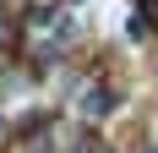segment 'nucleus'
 I'll return each mask as SVG.
<instances>
[{
	"label": "nucleus",
	"instance_id": "f03ea898",
	"mask_svg": "<svg viewBox=\"0 0 158 153\" xmlns=\"http://www.w3.org/2000/svg\"><path fill=\"white\" fill-rule=\"evenodd\" d=\"M0 131H6V115H0Z\"/></svg>",
	"mask_w": 158,
	"mask_h": 153
},
{
	"label": "nucleus",
	"instance_id": "7ed1b4c3",
	"mask_svg": "<svg viewBox=\"0 0 158 153\" xmlns=\"http://www.w3.org/2000/svg\"><path fill=\"white\" fill-rule=\"evenodd\" d=\"M153 153H158V148H153Z\"/></svg>",
	"mask_w": 158,
	"mask_h": 153
},
{
	"label": "nucleus",
	"instance_id": "f257e3e1",
	"mask_svg": "<svg viewBox=\"0 0 158 153\" xmlns=\"http://www.w3.org/2000/svg\"><path fill=\"white\" fill-rule=\"evenodd\" d=\"M109 109H114V93L109 88H87L82 93V115H87V120H104Z\"/></svg>",
	"mask_w": 158,
	"mask_h": 153
}]
</instances>
